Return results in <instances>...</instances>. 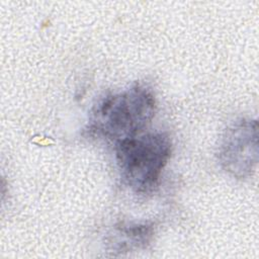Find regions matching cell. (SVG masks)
<instances>
[{
    "label": "cell",
    "mask_w": 259,
    "mask_h": 259,
    "mask_svg": "<svg viewBox=\"0 0 259 259\" xmlns=\"http://www.w3.org/2000/svg\"><path fill=\"white\" fill-rule=\"evenodd\" d=\"M154 225L149 222H121L116 224L106 238L112 255L146 248L154 236Z\"/></svg>",
    "instance_id": "277c9868"
},
{
    "label": "cell",
    "mask_w": 259,
    "mask_h": 259,
    "mask_svg": "<svg viewBox=\"0 0 259 259\" xmlns=\"http://www.w3.org/2000/svg\"><path fill=\"white\" fill-rule=\"evenodd\" d=\"M115 159L124 184L137 194L153 192L171 153L172 142L163 132L139 134L114 144Z\"/></svg>",
    "instance_id": "7a4b0ae2"
},
{
    "label": "cell",
    "mask_w": 259,
    "mask_h": 259,
    "mask_svg": "<svg viewBox=\"0 0 259 259\" xmlns=\"http://www.w3.org/2000/svg\"><path fill=\"white\" fill-rule=\"evenodd\" d=\"M156 109L152 90L136 84L100 98L90 111L86 131L115 144L142 134L154 118Z\"/></svg>",
    "instance_id": "6da1fadb"
},
{
    "label": "cell",
    "mask_w": 259,
    "mask_h": 259,
    "mask_svg": "<svg viewBox=\"0 0 259 259\" xmlns=\"http://www.w3.org/2000/svg\"><path fill=\"white\" fill-rule=\"evenodd\" d=\"M222 168L237 179L250 178L258 163V121L239 118L225 131L219 146Z\"/></svg>",
    "instance_id": "3957f363"
}]
</instances>
